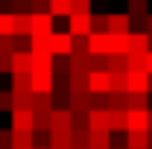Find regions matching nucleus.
Listing matches in <instances>:
<instances>
[{
    "label": "nucleus",
    "mask_w": 152,
    "mask_h": 149,
    "mask_svg": "<svg viewBox=\"0 0 152 149\" xmlns=\"http://www.w3.org/2000/svg\"><path fill=\"white\" fill-rule=\"evenodd\" d=\"M53 32L50 12H29V38H44Z\"/></svg>",
    "instance_id": "nucleus-1"
},
{
    "label": "nucleus",
    "mask_w": 152,
    "mask_h": 149,
    "mask_svg": "<svg viewBox=\"0 0 152 149\" xmlns=\"http://www.w3.org/2000/svg\"><path fill=\"white\" fill-rule=\"evenodd\" d=\"M126 131H149V108H126Z\"/></svg>",
    "instance_id": "nucleus-2"
},
{
    "label": "nucleus",
    "mask_w": 152,
    "mask_h": 149,
    "mask_svg": "<svg viewBox=\"0 0 152 149\" xmlns=\"http://www.w3.org/2000/svg\"><path fill=\"white\" fill-rule=\"evenodd\" d=\"M67 32H70V35H88V32H91V15L70 12V15H67Z\"/></svg>",
    "instance_id": "nucleus-3"
},
{
    "label": "nucleus",
    "mask_w": 152,
    "mask_h": 149,
    "mask_svg": "<svg viewBox=\"0 0 152 149\" xmlns=\"http://www.w3.org/2000/svg\"><path fill=\"white\" fill-rule=\"evenodd\" d=\"M126 91H146L149 93V73L146 70H126Z\"/></svg>",
    "instance_id": "nucleus-4"
},
{
    "label": "nucleus",
    "mask_w": 152,
    "mask_h": 149,
    "mask_svg": "<svg viewBox=\"0 0 152 149\" xmlns=\"http://www.w3.org/2000/svg\"><path fill=\"white\" fill-rule=\"evenodd\" d=\"M132 29V18L129 15H105V32L120 35V32H129Z\"/></svg>",
    "instance_id": "nucleus-5"
},
{
    "label": "nucleus",
    "mask_w": 152,
    "mask_h": 149,
    "mask_svg": "<svg viewBox=\"0 0 152 149\" xmlns=\"http://www.w3.org/2000/svg\"><path fill=\"white\" fill-rule=\"evenodd\" d=\"M47 41H50V53H56V56L70 53V32H50Z\"/></svg>",
    "instance_id": "nucleus-6"
},
{
    "label": "nucleus",
    "mask_w": 152,
    "mask_h": 149,
    "mask_svg": "<svg viewBox=\"0 0 152 149\" xmlns=\"http://www.w3.org/2000/svg\"><path fill=\"white\" fill-rule=\"evenodd\" d=\"M70 111H91V91H70L67 93Z\"/></svg>",
    "instance_id": "nucleus-7"
},
{
    "label": "nucleus",
    "mask_w": 152,
    "mask_h": 149,
    "mask_svg": "<svg viewBox=\"0 0 152 149\" xmlns=\"http://www.w3.org/2000/svg\"><path fill=\"white\" fill-rule=\"evenodd\" d=\"M29 67H32V58H29V53L15 50V53L9 56V73H29Z\"/></svg>",
    "instance_id": "nucleus-8"
},
{
    "label": "nucleus",
    "mask_w": 152,
    "mask_h": 149,
    "mask_svg": "<svg viewBox=\"0 0 152 149\" xmlns=\"http://www.w3.org/2000/svg\"><path fill=\"white\" fill-rule=\"evenodd\" d=\"M50 129L53 131L70 129V108H50Z\"/></svg>",
    "instance_id": "nucleus-9"
},
{
    "label": "nucleus",
    "mask_w": 152,
    "mask_h": 149,
    "mask_svg": "<svg viewBox=\"0 0 152 149\" xmlns=\"http://www.w3.org/2000/svg\"><path fill=\"white\" fill-rule=\"evenodd\" d=\"M111 131L108 129H88V149H108Z\"/></svg>",
    "instance_id": "nucleus-10"
},
{
    "label": "nucleus",
    "mask_w": 152,
    "mask_h": 149,
    "mask_svg": "<svg viewBox=\"0 0 152 149\" xmlns=\"http://www.w3.org/2000/svg\"><path fill=\"white\" fill-rule=\"evenodd\" d=\"M12 114V129L15 131H32V111L29 108H15Z\"/></svg>",
    "instance_id": "nucleus-11"
},
{
    "label": "nucleus",
    "mask_w": 152,
    "mask_h": 149,
    "mask_svg": "<svg viewBox=\"0 0 152 149\" xmlns=\"http://www.w3.org/2000/svg\"><path fill=\"white\" fill-rule=\"evenodd\" d=\"M146 50H149V35H146V32H132V29H129L126 53H146Z\"/></svg>",
    "instance_id": "nucleus-12"
},
{
    "label": "nucleus",
    "mask_w": 152,
    "mask_h": 149,
    "mask_svg": "<svg viewBox=\"0 0 152 149\" xmlns=\"http://www.w3.org/2000/svg\"><path fill=\"white\" fill-rule=\"evenodd\" d=\"M88 91H91V93H105V91H108V70L88 73Z\"/></svg>",
    "instance_id": "nucleus-13"
},
{
    "label": "nucleus",
    "mask_w": 152,
    "mask_h": 149,
    "mask_svg": "<svg viewBox=\"0 0 152 149\" xmlns=\"http://www.w3.org/2000/svg\"><path fill=\"white\" fill-rule=\"evenodd\" d=\"M126 41H129V32H120V35L105 32V56L108 53H126Z\"/></svg>",
    "instance_id": "nucleus-14"
},
{
    "label": "nucleus",
    "mask_w": 152,
    "mask_h": 149,
    "mask_svg": "<svg viewBox=\"0 0 152 149\" xmlns=\"http://www.w3.org/2000/svg\"><path fill=\"white\" fill-rule=\"evenodd\" d=\"M105 70H108V73H126V70H129V58H126V53H108Z\"/></svg>",
    "instance_id": "nucleus-15"
},
{
    "label": "nucleus",
    "mask_w": 152,
    "mask_h": 149,
    "mask_svg": "<svg viewBox=\"0 0 152 149\" xmlns=\"http://www.w3.org/2000/svg\"><path fill=\"white\" fill-rule=\"evenodd\" d=\"M12 35H29V12H12Z\"/></svg>",
    "instance_id": "nucleus-16"
},
{
    "label": "nucleus",
    "mask_w": 152,
    "mask_h": 149,
    "mask_svg": "<svg viewBox=\"0 0 152 149\" xmlns=\"http://www.w3.org/2000/svg\"><path fill=\"white\" fill-rule=\"evenodd\" d=\"M126 108H149L146 91H126Z\"/></svg>",
    "instance_id": "nucleus-17"
},
{
    "label": "nucleus",
    "mask_w": 152,
    "mask_h": 149,
    "mask_svg": "<svg viewBox=\"0 0 152 149\" xmlns=\"http://www.w3.org/2000/svg\"><path fill=\"white\" fill-rule=\"evenodd\" d=\"M149 131H126V149H146Z\"/></svg>",
    "instance_id": "nucleus-18"
},
{
    "label": "nucleus",
    "mask_w": 152,
    "mask_h": 149,
    "mask_svg": "<svg viewBox=\"0 0 152 149\" xmlns=\"http://www.w3.org/2000/svg\"><path fill=\"white\" fill-rule=\"evenodd\" d=\"M108 131H126V111L108 108Z\"/></svg>",
    "instance_id": "nucleus-19"
},
{
    "label": "nucleus",
    "mask_w": 152,
    "mask_h": 149,
    "mask_svg": "<svg viewBox=\"0 0 152 149\" xmlns=\"http://www.w3.org/2000/svg\"><path fill=\"white\" fill-rule=\"evenodd\" d=\"M132 20H143L149 15V0H129V12H126Z\"/></svg>",
    "instance_id": "nucleus-20"
},
{
    "label": "nucleus",
    "mask_w": 152,
    "mask_h": 149,
    "mask_svg": "<svg viewBox=\"0 0 152 149\" xmlns=\"http://www.w3.org/2000/svg\"><path fill=\"white\" fill-rule=\"evenodd\" d=\"M47 134H50V143H47V146L50 149H70V129L67 131H47Z\"/></svg>",
    "instance_id": "nucleus-21"
},
{
    "label": "nucleus",
    "mask_w": 152,
    "mask_h": 149,
    "mask_svg": "<svg viewBox=\"0 0 152 149\" xmlns=\"http://www.w3.org/2000/svg\"><path fill=\"white\" fill-rule=\"evenodd\" d=\"M50 18H67L70 15V0H47Z\"/></svg>",
    "instance_id": "nucleus-22"
},
{
    "label": "nucleus",
    "mask_w": 152,
    "mask_h": 149,
    "mask_svg": "<svg viewBox=\"0 0 152 149\" xmlns=\"http://www.w3.org/2000/svg\"><path fill=\"white\" fill-rule=\"evenodd\" d=\"M32 131H50V108L32 111Z\"/></svg>",
    "instance_id": "nucleus-23"
},
{
    "label": "nucleus",
    "mask_w": 152,
    "mask_h": 149,
    "mask_svg": "<svg viewBox=\"0 0 152 149\" xmlns=\"http://www.w3.org/2000/svg\"><path fill=\"white\" fill-rule=\"evenodd\" d=\"M105 64H108V56L105 53H88V73L105 70Z\"/></svg>",
    "instance_id": "nucleus-24"
},
{
    "label": "nucleus",
    "mask_w": 152,
    "mask_h": 149,
    "mask_svg": "<svg viewBox=\"0 0 152 149\" xmlns=\"http://www.w3.org/2000/svg\"><path fill=\"white\" fill-rule=\"evenodd\" d=\"M29 96H32V91H12V111L15 108H29Z\"/></svg>",
    "instance_id": "nucleus-25"
},
{
    "label": "nucleus",
    "mask_w": 152,
    "mask_h": 149,
    "mask_svg": "<svg viewBox=\"0 0 152 149\" xmlns=\"http://www.w3.org/2000/svg\"><path fill=\"white\" fill-rule=\"evenodd\" d=\"M70 146H88V129L70 126Z\"/></svg>",
    "instance_id": "nucleus-26"
},
{
    "label": "nucleus",
    "mask_w": 152,
    "mask_h": 149,
    "mask_svg": "<svg viewBox=\"0 0 152 149\" xmlns=\"http://www.w3.org/2000/svg\"><path fill=\"white\" fill-rule=\"evenodd\" d=\"M29 108H32V111L50 108V93H32V96H29Z\"/></svg>",
    "instance_id": "nucleus-27"
},
{
    "label": "nucleus",
    "mask_w": 152,
    "mask_h": 149,
    "mask_svg": "<svg viewBox=\"0 0 152 149\" xmlns=\"http://www.w3.org/2000/svg\"><path fill=\"white\" fill-rule=\"evenodd\" d=\"M12 91H29V73H12Z\"/></svg>",
    "instance_id": "nucleus-28"
},
{
    "label": "nucleus",
    "mask_w": 152,
    "mask_h": 149,
    "mask_svg": "<svg viewBox=\"0 0 152 149\" xmlns=\"http://www.w3.org/2000/svg\"><path fill=\"white\" fill-rule=\"evenodd\" d=\"M108 91H126V73H108Z\"/></svg>",
    "instance_id": "nucleus-29"
},
{
    "label": "nucleus",
    "mask_w": 152,
    "mask_h": 149,
    "mask_svg": "<svg viewBox=\"0 0 152 149\" xmlns=\"http://www.w3.org/2000/svg\"><path fill=\"white\" fill-rule=\"evenodd\" d=\"M91 6H94V0H70V12H82V15H91Z\"/></svg>",
    "instance_id": "nucleus-30"
},
{
    "label": "nucleus",
    "mask_w": 152,
    "mask_h": 149,
    "mask_svg": "<svg viewBox=\"0 0 152 149\" xmlns=\"http://www.w3.org/2000/svg\"><path fill=\"white\" fill-rule=\"evenodd\" d=\"M29 50H35V53H50V41H47V35H44V38H29Z\"/></svg>",
    "instance_id": "nucleus-31"
},
{
    "label": "nucleus",
    "mask_w": 152,
    "mask_h": 149,
    "mask_svg": "<svg viewBox=\"0 0 152 149\" xmlns=\"http://www.w3.org/2000/svg\"><path fill=\"white\" fill-rule=\"evenodd\" d=\"M15 50L29 53V35H12V53H15Z\"/></svg>",
    "instance_id": "nucleus-32"
},
{
    "label": "nucleus",
    "mask_w": 152,
    "mask_h": 149,
    "mask_svg": "<svg viewBox=\"0 0 152 149\" xmlns=\"http://www.w3.org/2000/svg\"><path fill=\"white\" fill-rule=\"evenodd\" d=\"M0 35H12V12H0Z\"/></svg>",
    "instance_id": "nucleus-33"
},
{
    "label": "nucleus",
    "mask_w": 152,
    "mask_h": 149,
    "mask_svg": "<svg viewBox=\"0 0 152 149\" xmlns=\"http://www.w3.org/2000/svg\"><path fill=\"white\" fill-rule=\"evenodd\" d=\"M91 32H105V15H91Z\"/></svg>",
    "instance_id": "nucleus-34"
},
{
    "label": "nucleus",
    "mask_w": 152,
    "mask_h": 149,
    "mask_svg": "<svg viewBox=\"0 0 152 149\" xmlns=\"http://www.w3.org/2000/svg\"><path fill=\"white\" fill-rule=\"evenodd\" d=\"M0 111H12V91H0Z\"/></svg>",
    "instance_id": "nucleus-35"
},
{
    "label": "nucleus",
    "mask_w": 152,
    "mask_h": 149,
    "mask_svg": "<svg viewBox=\"0 0 152 149\" xmlns=\"http://www.w3.org/2000/svg\"><path fill=\"white\" fill-rule=\"evenodd\" d=\"M91 108H108L105 93H91Z\"/></svg>",
    "instance_id": "nucleus-36"
},
{
    "label": "nucleus",
    "mask_w": 152,
    "mask_h": 149,
    "mask_svg": "<svg viewBox=\"0 0 152 149\" xmlns=\"http://www.w3.org/2000/svg\"><path fill=\"white\" fill-rule=\"evenodd\" d=\"M9 12H29V0H12Z\"/></svg>",
    "instance_id": "nucleus-37"
},
{
    "label": "nucleus",
    "mask_w": 152,
    "mask_h": 149,
    "mask_svg": "<svg viewBox=\"0 0 152 149\" xmlns=\"http://www.w3.org/2000/svg\"><path fill=\"white\" fill-rule=\"evenodd\" d=\"M0 149H12V129H0Z\"/></svg>",
    "instance_id": "nucleus-38"
},
{
    "label": "nucleus",
    "mask_w": 152,
    "mask_h": 149,
    "mask_svg": "<svg viewBox=\"0 0 152 149\" xmlns=\"http://www.w3.org/2000/svg\"><path fill=\"white\" fill-rule=\"evenodd\" d=\"M29 12H47V0H29Z\"/></svg>",
    "instance_id": "nucleus-39"
},
{
    "label": "nucleus",
    "mask_w": 152,
    "mask_h": 149,
    "mask_svg": "<svg viewBox=\"0 0 152 149\" xmlns=\"http://www.w3.org/2000/svg\"><path fill=\"white\" fill-rule=\"evenodd\" d=\"M9 56L12 53H0V73H9Z\"/></svg>",
    "instance_id": "nucleus-40"
},
{
    "label": "nucleus",
    "mask_w": 152,
    "mask_h": 149,
    "mask_svg": "<svg viewBox=\"0 0 152 149\" xmlns=\"http://www.w3.org/2000/svg\"><path fill=\"white\" fill-rule=\"evenodd\" d=\"M143 32H146V35H152V15H146V18H143Z\"/></svg>",
    "instance_id": "nucleus-41"
},
{
    "label": "nucleus",
    "mask_w": 152,
    "mask_h": 149,
    "mask_svg": "<svg viewBox=\"0 0 152 149\" xmlns=\"http://www.w3.org/2000/svg\"><path fill=\"white\" fill-rule=\"evenodd\" d=\"M146 73H152V50H146Z\"/></svg>",
    "instance_id": "nucleus-42"
},
{
    "label": "nucleus",
    "mask_w": 152,
    "mask_h": 149,
    "mask_svg": "<svg viewBox=\"0 0 152 149\" xmlns=\"http://www.w3.org/2000/svg\"><path fill=\"white\" fill-rule=\"evenodd\" d=\"M149 131H152V108H149Z\"/></svg>",
    "instance_id": "nucleus-43"
},
{
    "label": "nucleus",
    "mask_w": 152,
    "mask_h": 149,
    "mask_svg": "<svg viewBox=\"0 0 152 149\" xmlns=\"http://www.w3.org/2000/svg\"><path fill=\"white\" fill-rule=\"evenodd\" d=\"M32 149H50V146H32Z\"/></svg>",
    "instance_id": "nucleus-44"
},
{
    "label": "nucleus",
    "mask_w": 152,
    "mask_h": 149,
    "mask_svg": "<svg viewBox=\"0 0 152 149\" xmlns=\"http://www.w3.org/2000/svg\"><path fill=\"white\" fill-rule=\"evenodd\" d=\"M108 149H126V146H108Z\"/></svg>",
    "instance_id": "nucleus-45"
},
{
    "label": "nucleus",
    "mask_w": 152,
    "mask_h": 149,
    "mask_svg": "<svg viewBox=\"0 0 152 149\" xmlns=\"http://www.w3.org/2000/svg\"><path fill=\"white\" fill-rule=\"evenodd\" d=\"M149 146H152V131H149Z\"/></svg>",
    "instance_id": "nucleus-46"
},
{
    "label": "nucleus",
    "mask_w": 152,
    "mask_h": 149,
    "mask_svg": "<svg viewBox=\"0 0 152 149\" xmlns=\"http://www.w3.org/2000/svg\"><path fill=\"white\" fill-rule=\"evenodd\" d=\"M149 50H152V35H149Z\"/></svg>",
    "instance_id": "nucleus-47"
},
{
    "label": "nucleus",
    "mask_w": 152,
    "mask_h": 149,
    "mask_svg": "<svg viewBox=\"0 0 152 149\" xmlns=\"http://www.w3.org/2000/svg\"><path fill=\"white\" fill-rule=\"evenodd\" d=\"M12 149H20V146H12Z\"/></svg>",
    "instance_id": "nucleus-48"
}]
</instances>
